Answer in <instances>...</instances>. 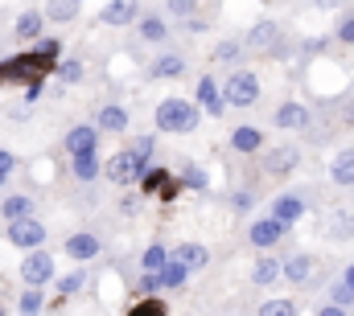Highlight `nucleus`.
<instances>
[{
  "label": "nucleus",
  "mask_w": 354,
  "mask_h": 316,
  "mask_svg": "<svg viewBox=\"0 0 354 316\" xmlns=\"http://www.w3.org/2000/svg\"><path fill=\"white\" fill-rule=\"evenodd\" d=\"M157 128L161 132H194L198 128V107L185 99H165L157 107Z\"/></svg>",
  "instance_id": "f257e3e1"
},
{
  "label": "nucleus",
  "mask_w": 354,
  "mask_h": 316,
  "mask_svg": "<svg viewBox=\"0 0 354 316\" xmlns=\"http://www.w3.org/2000/svg\"><path fill=\"white\" fill-rule=\"evenodd\" d=\"M223 95H227V103H231V107H252V103L260 99V79H256L252 70H239V75H231V79H227Z\"/></svg>",
  "instance_id": "f03ea898"
},
{
  "label": "nucleus",
  "mask_w": 354,
  "mask_h": 316,
  "mask_svg": "<svg viewBox=\"0 0 354 316\" xmlns=\"http://www.w3.org/2000/svg\"><path fill=\"white\" fill-rule=\"evenodd\" d=\"M21 279L33 284V288H37V284H50V279H54V259H50V250H37V246H33V250L21 259Z\"/></svg>",
  "instance_id": "7ed1b4c3"
},
{
  "label": "nucleus",
  "mask_w": 354,
  "mask_h": 316,
  "mask_svg": "<svg viewBox=\"0 0 354 316\" xmlns=\"http://www.w3.org/2000/svg\"><path fill=\"white\" fill-rule=\"evenodd\" d=\"M107 172H111V181H115V185H132V181H140V177H145V160L136 157L132 148H124V152H115V157H111Z\"/></svg>",
  "instance_id": "20e7f679"
},
{
  "label": "nucleus",
  "mask_w": 354,
  "mask_h": 316,
  "mask_svg": "<svg viewBox=\"0 0 354 316\" xmlns=\"http://www.w3.org/2000/svg\"><path fill=\"white\" fill-rule=\"evenodd\" d=\"M8 242H12V246H25V250H33V246H41V242H46V226H41L37 218H17V222L8 226Z\"/></svg>",
  "instance_id": "39448f33"
},
{
  "label": "nucleus",
  "mask_w": 354,
  "mask_h": 316,
  "mask_svg": "<svg viewBox=\"0 0 354 316\" xmlns=\"http://www.w3.org/2000/svg\"><path fill=\"white\" fill-rule=\"evenodd\" d=\"M280 235H284V222H280V218H260V222H252V230H248L252 246H260V250L276 246V242H280Z\"/></svg>",
  "instance_id": "423d86ee"
},
{
  "label": "nucleus",
  "mask_w": 354,
  "mask_h": 316,
  "mask_svg": "<svg viewBox=\"0 0 354 316\" xmlns=\"http://www.w3.org/2000/svg\"><path fill=\"white\" fill-rule=\"evenodd\" d=\"M198 103H202V107H206L210 115H223V107H227V95L218 90V82L210 79V75L198 82Z\"/></svg>",
  "instance_id": "0eeeda50"
},
{
  "label": "nucleus",
  "mask_w": 354,
  "mask_h": 316,
  "mask_svg": "<svg viewBox=\"0 0 354 316\" xmlns=\"http://www.w3.org/2000/svg\"><path fill=\"white\" fill-rule=\"evenodd\" d=\"M276 128H288V132L309 128V107H301V103H284V107L276 111Z\"/></svg>",
  "instance_id": "6e6552de"
},
{
  "label": "nucleus",
  "mask_w": 354,
  "mask_h": 316,
  "mask_svg": "<svg viewBox=\"0 0 354 316\" xmlns=\"http://www.w3.org/2000/svg\"><path fill=\"white\" fill-rule=\"evenodd\" d=\"M66 255H71L75 263H87V259L99 255V238L95 235H71L66 238Z\"/></svg>",
  "instance_id": "1a4fd4ad"
},
{
  "label": "nucleus",
  "mask_w": 354,
  "mask_h": 316,
  "mask_svg": "<svg viewBox=\"0 0 354 316\" xmlns=\"http://www.w3.org/2000/svg\"><path fill=\"white\" fill-rule=\"evenodd\" d=\"M297 157H301V152H297L292 144H280V148H272V152H268L264 168H268V172H292V168H297Z\"/></svg>",
  "instance_id": "9d476101"
},
{
  "label": "nucleus",
  "mask_w": 354,
  "mask_h": 316,
  "mask_svg": "<svg viewBox=\"0 0 354 316\" xmlns=\"http://www.w3.org/2000/svg\"><path fill=\"white\" fill-rule=\"evenodd\" d=\"M301 214H305V201H301V197H292V193H284V197H276V201H272V218H280L284 226H288V222H297Z\"/></svg>",
  "instance_id": "9b49d317"
},
{
  "label": "nucleus",
  "mask_w": 354,
  "mask_h": 316,
  "mask_svg": "<svg viewBox=\"0 0 354 316\" xmlns=\"http://www.w3.org/2000/svg\"><path fill=\"white\" fill-rule=\"evenodd\" d=\"M103 21H107V25H128V21H136V0H111V4L103 8Z\"/></svg>",
  "instance_id": "f8f14e48"
},
{
  "label": "nucleus",
  "mask_w": 354,
  "mask_h": 316,
  "mask_svg": "<svg viewBox=\"0 0 354 316\" xmlns=\"http://www.w3.org/2000/svg\"><path fill=\"white\" fill-rule=\"evenodd\" d=\"M284 275H288L292 284H305V279L313 275V259H309V255H288V259H284Z\"/></svg>",
  "instance_id": "ddd939ff"
},
{
  "label": "nucleus",
  "mask_w": 354,
  "mask_h": 316,
  "mask_svg": "<svg viewBox=\"0 0 354 316\" xmlns=\"http://www.w3.org/2000/svg\"><path fill=\"white\" fill-rule=\"evenodd\" d=\"M66 148H71V157L95 152V128H71V132H66Z\"/></svg>",
  "instance_id": "4468645a"
},
{
  "label": "nucleus",
  "mask_w": 354,
  "mask_h": 316,
  "mask_svg": "<svg viewBox=\"0 0 354 316\" xmlns=\"http://www.w3.org/2000/svg\"><path fill=\"white\" fill-rule=\"evenodd\" d=\"M189 271H194V267H189V263H181V259L174 255V259H169V263L161 267V288H181Z\"/></svg>",
  "instance_id": "2eb2a0df"
},
{
  "label": "nucleus",
  "mask_w": 354,
  "mask_h": 316,
  "mask_svg": "<svg viewBox=\"0 0 354 316\" xmlns=\"http://www.w3.org/2000/svg\"><path fill=\"white\" fill-rule=\"evenodd\" d=\"M330 172H334V181H338V185H354V148L338 152L334 164H330Z\"/></svg>",
  "instance_id": "dca6fc26"
},
{
  "label": "nucleus",
  "mask_w": 354,
  "mask_h": 316,
  "mask_svg": "<svg viewBox=\"0 0 354 316\" xmlns=\"http://www.w3.org/2000/svg\"><path fill=\"white\" fill-rule=\"evenodd\" d=\"M41 25H46L41 12H21V17H17V37L33 41V37H41Z\"/></svg>",
  "instance_id": "f3484780"
},
{
  "label": "nucleus",
  "mask_w": 354,
  "mask_h": 316,
  "mask_svg": "<svg viewBox=\"0 0 354 316\" xmlns=\"http://www.w3.org/2000/svg\"><path fill=\"white\" fill-rule=\"evenodd\" d=\"M99 128L103 132H128V111L124 107H103L99 111Z\"/></svg>",
  "instance_id": "a211bd4d"
},
{
  "label": "nucleus",
  "mask_w": 354,
  "mask_h": 316,
  "mask_svg": "<svg viewBox=\"0 0 354 316\" xmlns=\"http://www.w3.org/2000/svg\"><path fill=\"white\" fill-rule=\"evenodd\" d=\"M231 144H235L239 152H256V148L264 144V136H260V128H235V132H231Z\"/></svg>",
  "instance_id": "6ab92c4d"
},
{
  "label": "nucleus",
  "mask_w": 354,
  "mask_h": 316,
  "mask_svg": "<svg viewBox=\"0 0 354 316\" xmlns=\"http://www.w3.org/2000/svg\"><path fill=\"white\" fill-rule=\"evenodd\" d=\"M174 255L181 259V263H189V267H206V263H210V250H206V246H198V242H181Z\"/></svg>",
  "instance_id": "aec40b11"
},
{
  "label": "nucleus",
  "mask_w": 354,
  "mask_h": 316,
  "mask_svg": "<svg viewBox=\"0 0 354 316\" xmlns=\"http://www.w3.org/2000/svg\"><path fill=\"white\" fill-rule=\"evenodd\" d=\"M280 271H284V263H276V259H268V255H264V259H256V267H252V279H256V284H272Z\"/></svg>",
  "instance_id": "412c9836"
},
{
  "label": "nucleus",
  "mask_w": 354,
  "mask_h": 316,
  "mask_svg": "<svg viewBox=\"0 0 354 316\" xmlns=\"http://www.w3.org/2000/svg\"><path fill=\"white\" fill-rule=\"evenodd\" d=\"M75 177H79V181H95V177H99V157H95V152H79V157H75Z\"/></svg>",
  "instance_id": "4be33fe9"
},
{
  "label": "nucleus",
  "mask_w": 354,
  "mask_h": 316,
  "mask_svg": "<svg viewBox=\"0 0 354 316\" xmlns=\"http://www.w3.org/2000/svg\"><path fill=\"white\" fill-rule=\"evenodd\" d=\"M181 70H185V62H181L177 54H165V58H157V66H153V75H157V79H177Z\"/></svg>",
  "instance_id": "5701e85b"
},
{
  "label": "nucleus",
  "mask_w": 354,
  "mask_h": 316,
  "mask_svg": "<svg viewBox=\"0 0 354 316\" xmlns=\"http://www.w3.org/2000/svg\"><path fill=\"white\" fill-rule=\"evenodd\" d=\"M79 4H83V0H50V4H46V17H54V21H71V17L79 12Z\"/></svg>",
  "instance_id": "b1692460"
},
{
  "label": "nucleus",
  "mask_w": 354,
  "mask_h": 316,
  "mask_svg": "<svg viewBox=\"0 0 354 316\" xmlns=\"http://www.w3.org/2000/svg\"><path fill=\"white\" fill-rule=\"evenodd\" d=\"M140 33H145V41H165L169 29H165L161 17H145V21H140Z\"/></svg>",
  "instance_id": "393cba45"
},
{
  "label": "nucleus",
  "mask_w": 354,
  "mask_h": 316,
  "mask_svg": "<svg viewBox=\"0 0 354 316\" xmlns=\"http://www.w3.org/2000/svg\"><path fill=\"white\" fill-rule=\"evenodd\" d=\"M4 218L8 222H17V218H29V197H4Z\"/></svg>",
  "instance_id": "a878e982"
},
{
  "label": "nucleus",
  "mask_w": 354,
  "mask_h": 316,
  "mask_svg": "<svg viewBox=\"0 0 354 316\" xmlns=\"http://www.w3.org/2000/svg\"><path fill=\"white\" fill-rule=\"evenodd\" d=\"M165 263H169V250H165V246H149V250H145V259H140V267H145V271H161Z\"/></svg>",
  "instance_id": "bb28decb"
},
{
  "label": "nucleus",
  "mask_w": 354,
  "mask_h": 316,
  "mask_svg": "<svg viewBox=\"0 0 354 316\" xmlns=\"http://www.w3.org/2000/svg\"><path fill=\"white\" fill-rule=\"evenodd\" d=\"M351 304H354V288L351 284H338L334 288V300L326 304V313H338V308H351Z\"/></svg>",
  "instance_id": "cd10ccee"
},
{
  "label": "nucleus",
  "mask_w": 354,
  "mask_h": 316,
  "mask_svg": "<svg viewBox=\"0 0 354 316\" xmlns=\"http://www.w3.org/2000/svg\"><path fill=\"white\" fill-rule=\"evenodd\" d=\"M83 284H87V275H83V271H71V275H62V279H58V292H62V296H79V292H83Z\"/></svg>",
  "instance_id": "c85d7f7f"
},
{
  "label": "nucleus",
  "mask_w": 354,
  "mask_h": 316,
  "mask_svg": "<svg viewBox=\"0 0 354 316\" xmlns=\"http://www.w3.org/2000/svg\"><path fill=\"white\" fill-rule=\"evenodd\" d=\"M58 79H62V82H79V79H83V62H79V58L62 62V66H58Z\"/></svg>",
  "instance_id": "c756f323"
},
{
  "label": "nucleus",
  "mask_w": 354,
  "mask_h": 316,
  "mask_svg": "<svg viewBox=\"0 0 354 316\" xmlns=\"http://www.w3.org/2000/svg\"><path fill=\"white\" fill-rule=\"evenodd\" d=\"M260 313H264V316H288V313H292V304H288V300H264V304H260Z\"/></svg>",
  "instance_id": "7c9ffc66"
},
{
  "label": "nucleus",
  "mask_w": 354,
  "mask_h": 316,
  "mask_svg": "<svg viewBox=\"0 0 354 316\" xmlns=\"http://www.w3.org/2000/svg\"><path fill=\"white\" fill-rule=\"evenodd\" d=\"M272 37H276V29H272V25H256V29H252V37H248V46H268Z\"/></svg>",
  "instance_id": "2f4dec72"
},
{
  "label": "nucleus",
  "mask_w": 354,
  "mask_h": 316,
  "mask_svg": "<svg viewBox=\"0 0 354 316\" xmlns=\"http://www.w3.org/2000/svg\"><path fill=\"white\" fill-rule=\"evenodd\" d=\"M99 288H103V292H99L103 300H115V296H120V275H103Z\"/></svg>",
  "instance_id": "473e14b6"
},
{
  "label": "nucleus",
  "mask_w": 354,
  "mask_h": 316,
  "mask_svg": "<svg viewBox=\"0 0 354 316\" xmlns=\"http://www.w3.org/2000/svg\"><path fill=\"white\" fill-rule=\"evenodd\" d=\"M132 152H136V157H140L145 164H149V157H153V140H149V136H140V140H132Z\"/></svg>",
  "instance_id": "72a5a7b5"
},
{
  "label": "nucleus",
  "mask_w": 354,
  "mask_h": 316,
  "mask_svg": "<svg viewBox=\"0 0 354 316\" xmlns=\"http://www.w3.org/2000/svg\"><path fill=\"white\" fill-rule=\"evenodd\" d=\"M334 235H342V238H346V235H354V218H351V214L334 218Z\"/></svg>",
  "instance_id": "f704fd0d"
},
{
  "label": "nucleus",
  "mask_w": 354,
  "mask_h": 316,
  "mask_svg": "<svg viewBox=\"0 0 354 316\" xmlns=\"http://www.w3.org/2000/svg\"><path fill=\"white\" fill-rule=\"evenodd\" d=\"M185 181H189L194 189H206V177H202V168H194V164H185Z\"/></svg>",
  "instance_id": "c9c22d12"
},
{
  "label": "nucleus",
  "mask_w": 354,
  "mask_h": 316,
  "mask_svg": "<svg viewBox=\"0 0 354 316\" xmlns=\"http://www.w3.org/2000/svg\"><path fill=\"white\" fill-rule=\"evenodd\" d=\"M21 308H25V313H37V308H41V292H25V296H21Z\"/></svg>",
  "instance_id": "e433bc0d"
},
{
  "label": "nucleus",
  "mask_w": 354,
  "mask_h": 316,
  "mask_svg": "<svg viewBox=\"0 0 354 316\" xmlns=\"http://www.w3.org/2000/svg\"><path fill=\"white\" fill-rule=\"evenodd\" d=\"M169 12L174 17H189L194 12V0H169Z\"/></svg>",
  "instance_id": "4c0bfd02"
},
{
  "label": "nucleus",
  "mask_w": 354,
  "mask_h": 316,
  "mask_svg": "<svg viewBox=\"0 0 354 316\" xmlns=\"http://www.w3.org/2000/svg\"><path fill=\"white\" fill-rule=\"evenodd\" d=\"M338 37H342V41H351V46H354V17H346V21L338 25Z\"/></svg>",
  "instance_id": "58836bf2"
},
{
  "label": "nucleus",
  "mask_w": 354,
  "mask_h": 316,
  "mask_svg": "<svg viewBox=\"0 0 354 316\" xmlns=\"http://www.w3.org/2000/svg\"><path fill=\"white\" fill-rule=\"evenodd\" d=\"M239 54V46H218V62H231Z\"/></svg>",
  "instance_id": "ea45409f"
},
{
  "label": "nucleus",
  "mask_w": 354,
  "mask_h": 316,
  "mask_svg": "<svg viewBox=\"0 0 354 316\" xmlns=\"http://www.w3.org/2000/svg\"><path fill=\"white\" fill-rule=\"evenodd\" d=\"M0 172H12V157H8L4 148H0Z\"/></svg>",
  "instance_id": "a19ab883"
},
{
  "label": "nucleus",
  "mask_w": 354,
  "mask_h": 316,
  "mask_svg": "<svg viewBox=\"0 0 354 316\" xmlns=\"http://www.w3.org/2000/svg\"><path fill=\"white\" fill-rule=\"evenodd\" d=\"M346 284H351V288H354V267H351V271H346Z\"/></svg>",
  "instance_id": "79ce46f5"
},
{
  "label": "nucleus",
  "mask_w": 354,
  "mask_h": 316,
  "mask_svg": "<svg viewBox=\"0 0 354 316\" xmlns=\"http://www.w3.org/2000/svg\"><path fill=\"white\" fill-rule=\"evenodd\" d=\"M4 177H8V172H0V185H4Z\"/></svg>",
  "instance_id": "37998d69"
}]
</instances>
